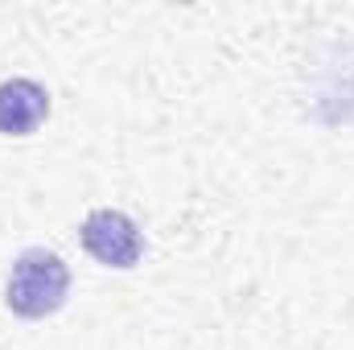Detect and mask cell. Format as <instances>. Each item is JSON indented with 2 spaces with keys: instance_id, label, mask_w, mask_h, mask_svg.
Listing matches in <instances>:
<instances>
[{
  "instance_id": "6da1fadb",
  "label": "cell",
  "mask_w": 354,
  "mask_h": 350,
  "mask_svg": "<svg viewBox=\"0 0 354 350\" xmlns=\"http://www.w3.org/2000/svg\"><path fill=\"white\" fill-rule=\"evenodd\" d=\"M66 293H71V268L62 264V256L46 252V248H29L21 252L12 272H8V309L17 317H50L66 305Z\"/></svg>"
},
{
  "instance_id": "3957f363",
  "label": "cell",
  "mask_w": 354,
  "mask_h": 350,
  "mask_svg": "<svg viewBox=\"0 0 354 350\" xmlns=\"http://www.w3.org/2000/svg\"><path fill=\"white\" fill-rule=\"evenodd\" d=\"M50 116V95L33 79H8L0 83V132L4 136H29Z\"/></svg>"
},
{
  "instance_id": "7a4b0ae2",
  "label": "cell",
  "mask_w": 354,
  "mask_h": 350,
  "mask_svg": "<svg viewBox=\"0 0 354 350\" xmlns=\"http://www.w3.org/2000/svg\"><path fill=\"white\" fill-rule=\"evenodd\" d=\"M83 248L107 268H136L145 256V235L124 210H91L79 231Z\"/></svg>"
}]
</instances>
